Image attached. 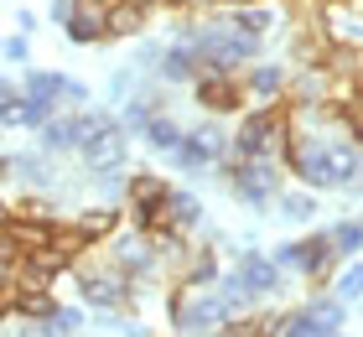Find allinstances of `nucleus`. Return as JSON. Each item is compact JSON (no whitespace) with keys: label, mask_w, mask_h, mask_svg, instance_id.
Returning a JSON list of instances; mask_svg holds the SVG:
<instances>
[{"label":"nucleus","mask_w":363,"mask_h":337,"mask_svg":"<svg viewBox=\"0 0 363 337\" xmlns=\"http://www.w3.org/2000/svg\"><path fill=\"white\" fill-rule=\"evenodd\" d=\"M333 239L327 233H311V239H301L296 244V270L301 275H311V280H327V270H333Z\"/></svg>","instance_id":"nucleus-12"},{"label":"nucleus","mask_w":363,"mask_h":337,"mask_svg":"<svg viewBox=\"0 0 363 337\" xmlns=\"http://www.w3.org/2000/svg\"><path fill=\"white\" fill-rule=\"evenodd\" d=\"M280 135H286V114L265 104V109L244 114V120L234 125V135H228V150H234V161H250V156H275Z\"/></svg>","instance_id":"nucleus-2"},{"label":"nucleus","mask_w":363,"mask_h":337,"mask_svg":"<svg viewBox=\"0 0 363 337\" xmlns=\"http://www.w3.org/2000/svg\"><path fill=\"white\" fill-rule=\"evenodd\" d=\"M333 337H342V332H333Z\"/></svg>","instance_id":"nucleus-39"},{"label":"nucleus","mask_w":363,"mask_h":337,"mask_svg":"<svg viewBox=\"0 0 363 337\" xmlns=\"http://www.w3.org/2000/svg\"><path fill=\"white\" fill-rule=\"evenodd\" d=\"M265 337H317V327H311V316L301 306V311H286L275 322H265Z\"/></svg>","instance_id":"nucleus-27"},{"label":"nucleus","mask_w":363,"mask_h":337,"mask_svg":"<svg viewBox=\"0 0 363 337\" xmlns=\"http://www.w3.org/2000/svg\"><path fill=\"white\" fill-rule=\"evenodd\" d=\"M306 316H311V327H317V337H333L348 327V301H337V296H311L306 301Z\"/></svg>","instance_id":"nucleus-13"},{"label":"nucleus","mask_w":363,"mask_h":337,"mask_svg":"<svg viewBox=\"0 0 363 337\" xmlns=\"http://www.w3.org/2000/svg\"><path fill=\"white\" fill-rule=\"evenodd\" d=\"M114 223H120V208H94V213H84L73 223V239L94 244V239H104V233H114Z\"/></svg>","instance_id":"nucleus-22"},{"label":"nucleus","mask_w":363,"mask_h":337,"mask_svg":"<svg viewBox=\"0 0 363 337\" xmlns=\"http://www.w3.org/2000/svg\"><path fill=\"white\" fill-rule=\"evenodd\" d=\"M213 280H218V249H197L187 265V291H203Z\"/></svg>","instance_id":"nucleus-26"},{"label":"nucleus","mask_w":363,"mask_h":337,"mask_svg":"<svg viewBox=\"0 0 363 337\" xmlns=\"http://www.w3.org/2000/svg\"><path fill=\"white\" fill-rule=\"evenodd\" d=\"M120 337H145V327H140V322H125V327H120Z\"/></svg>","instance_id":"nucleus-37"},{"label":"nucleus","mask_w":363,"mask_h":337,"mask_svg":"<svg viewBox=\"0 0 363 337\" xmlns=\"http://www.w3.org/2000/svg\"><path fill=\"white\" fill-rule=\"evenodd\" d=\"M182 172H218L223 156H228V135L223 125H192V130H182V145L172 150Z\"/></svg>","instance_id":"nucleus-5"},{"label":"nucleus","mask_w":363,"mask_h":337,"mask_svg":"<svg viewBox=\"0 0 363 337\" xmlns=\"http://www.w3.org/2000/svg\"><path fill=\"white\" fill-rule=\"evenodd\" d=\"M228 31H239V37H265V31L275 26V11L270 6H234V11H228V21H223Z\"/></svg>","instance_id":"nucleus-18"},{"label":"nucleus","mask_w":363,"mask_h":337,"mask_svg":"<svg viewBox=\"0 0 363 337\" xmlns=\"http://www.w3.org/2000/svg\"><path fill=\"white\" fill-rule=\"evenodd\" d=\"M167 218H172L177 228H197V223H203V202H197L192 192H177V187H172V202H167Z\"/></svg>","instance_id":"nucleus-25"},{"label":"nucleus","mask_w":363,"mask_h":337,"mask_svg":"<svg viewBox=\"0 0 363 337\" xmlns=\"http://www.w3.org/2000/svg\"><path fill=\"white\" fill-rule=\"evenodd\" d=\"M6 172L21 177V182H52V172H47V156H6Z\"/></svg>","instance_id":"nucleus-28"},{"label":"nucleus","mask_w":363,"mask_h":337,"mask_svg":"<svg viewBox=\"0 0 363 337\" xmlns=\"http://www.w3.org/2000/svg\"><path fill=\"white\" fill-rule=\"evenodd\" d=\"M104 125H114V114H104V109H78V114H52L37 135H42V145L52 150V156H68V150H84Z\"/></svg>","instance_id":"nucleus-3"},{"label":"nucleus","mask_w":363,"mask_h":337,"mask_svg":"<svg viewBox=\"0 0 363 337\" xmlns=\"http://www.w3.org/2000/svg\"><path fill=\"white\" fill-rule=\"evenodd\" d=\"M57 114V104H42V99H16V109H6V120H0V130H42L47 120Z\"/></svg>","instance_id":"nucleus-16"},{"label":"nucleus","mask_w":363,"mask_h":337,"mask_svg":"<svg viewBox=\"0 0 363 337\" xmlns=\"http://www.w3.org/2000/svg\"><path fill=\"white\" fill-rule=\"evenodd\" d=\"M78 156H84V166H89L94 177L120 172V166H125V156H130V145H125V125H120V120H114V125H104V130H99L84 150H78Z\"/></svg>","instance_id":"nucleus-8"},{"label":"nucleus","mask_w":363,"mask_h":337,"mask_svg":"<svg viewBox=\"0 0 363 337\" xmlns=\"http://www.w3.org/2000/svg\"><path fill=\"white\" fill-rule=\"evenodd\" d=\"M145 16H151V6H135V0H109V11H104V37H135V31L145 26Z\"/></svg>","instance_id":"nucleus-14"},{"label":"nucleus","mask_w":363,"mask_h":337,"mask_svg":"<svg viewBox=\"0 0 363 337\" xmlns=\"http://www.w3.org/2000/svg\"><path fill=\"white\" fill-rule=\"evenodd\" d=\"M47 327H57V332H78V327H84V311H78V306H57Z\"/></svg>","instance_id":"nucleus-31"},{"label":"nucleus","mask_w":363,"mask_h":337,"mask_svg":"<svg viewBox=\"0 0 363 337\" xmlns=\"http://www.w3.org/2000/svg\"><path fill=\"white\" fill-rule=\"evenodd\" d=\"M280 270H296V239H286V244H275V255H270Z\"/></svg>","instance_id":"nucleus-34"},{"label":"nucleus","mask_w":363,"mask_h":337,"mask_svg":"<svg viewBox=\"0 0 363 337\" xmlns=\"http://www.w3.org/2000/svg\"><path fill=\"white\" fill-rule=\"evenodd\" d=\"M333 296H337V301H358V296H363V260L342 270V280H337V291H333Z\"/></svg>","instance_id":"nucleus-30"},{"label":"nucleus","mask_w":363,"mask_h":337,"mask_svg":"<svg viewBox=\"0 0 363 337\" xmlns=\"http://www.w3.org/2000/svg\"><path fill=\"white\" fill-rule=\"evenodd\" d=\"M16 99H21V83L0 78V120H6V109H16Z\"/></svg>","instance_id":"nucleus-33"},{"label":"nucleus","mask_w":363,"mask_h":337,"mask_svg":"<svg viewBox=\"0 0 363 337\" xmlns=\"http://www.w3.org/2000/svg\"><path fill=\"white\" fill-rule=\"evenodd\" d=\"M167 202H172V187L161 177H130V218H135V228L140 233H151L161 223H172L167 218Z\"/></svg>","instance_id":"nucleus-6"},{"label":"nucleus","mask_w":363,"mask_h":337,"mask_svg":"<svg viewBox=\"0 0 363 337\" xmlns=\"http://www.w3.org/2000/svg\"><path fill=\"white\" fill-rule=\"evenodd\" d=\"M228 301L218 291H192L187 296V285L172 296V327L177 332H213V327H228Z\"/></svg>","instance_id":"nucleus-4"},{"label":"nucleus","mask_w":363,"mask_h":337,"mask_svg":"<svg viewBox=\"0 0 363 337\" xmlns=\"http://www.w3.org/2000/svg\"><path fill=\"white\" fill-rule=\"evenodd\" d=\"M218 172L228 177V192H234L244 208H255V213H265L280 197V161L275 156H250V161L218 166Z\"/></svg>","instance_id":"nucleus-1"},{"label":"nucleus","mask_w":363,"mask_h":337,"mask_svg":"<svg viewBox=\"0 0 363 337\" xmlns=\"http://www.w3.org/2000/svg\"><path fill=\"white\" fill-rule=\"evenodd\" d=\"M280 213H286L291 223H306V218L317 213V197H311V192H286V197H280Z\"/></svg>","instance_id":"nucleus-29"},{"label":"nucleus","mask_w":363,"mask_h":337,"mask_svg":"<svg viewBox=\"0 0 363 337\" xmlns=\"http://www.w3.org/2000/svg\"><path fill=\"white\" fill-rule=\"evenodd\" d=\"M327 239H333V255L337 260H358L363 255V218H342V223L327 228Z\"/></svg>","instance_id":"nucleus-21"},{"label":"nucleus","mask_w":363,"mask_h":337,"mask_svg":"<svg viewBox=\"0 0 363 337\" xmlns=\"http://www.w3.org/2000/svg\"><path fill=\"white\" fill-rule=\"evenodd\" d=\"M109 265L120 270L125 280H140L145 270H156L151 239H145V233H125V239H114V244H109Z\"/></svg>","instance_id":"nucleus-11"},{"label":"nucleus","mask_w":363,"mask_h":337,"mask_svg":"<svg viewBox=\"0 0 363 337\" xmlns=\"http://www.w3.org/2000/svg\"><path fill=\"white\" fill-rule=\"evenodd\" d=\"M244 94H255L259 104H275V99L286 94V67H275V62H255V67H250V78H244Z\"/></svg>","instance_id":"nucleus-15"},{"label":"nucleus","mask_w":363,"mask_h":337,"mask_svg":"<svg viewBox=\"0 0 363 337\" xmlns=\"http://www.w3.org/2000/svg\"><path fill=\"white\" fill-rule=\"evenodd\" d=\"M358 187H363V156H358Z\"/></svg>","instance_id":"nucleus-38"},{"label":"nucleus","mask_w":363,"mask_h":337,"mask_svg":"<svg viewBox=\"0 0 363 337\" xmlns=\"http://www.w3.org/2000/svg\"><path fill=\"white\" fill-rule=\"evenodd\" d=\"M62 83H68V73H52V67H26L21 94H26V99H42V104H62Z\"/></svg>","instance_id":"nucleus-17"},{"label":"nucleus","mask_w":363,"mask_h":337,"mask_svg":"<svg viewBox=\"0 0 363 337\" xmlns=\"http://www.w3.org/2000/svg\"><path fill=\"white\" fill-rule=\"evenodd\" d=\"M327 161H333V177H337V187H353V182H358V150H353L348 140L327 145Z\"/></svg>","instance_id":"nucleus-24"},{"label":"nucleus","mask_w":363,"mask_h":337,"mask_svg":"<svg viewBox=\"0 0 363 337\" xmlns=\"http://www.w3.org/2000/svg\"><path fill=\"white\" fill-rule=\"evenodd\" d=\"M78 291H84V301L89 306H99V311H120V306H130V280L120 275V270H94V265H84L78 270Z\"/></svg>","instance_id":"nucleus-7"},{"label":"nucleus","mask_w":363,"mask_h":337,"mask_svg":"<svg viewBox=\"0 0 363 337\" xmlns=\"http://www.w3.org/2000/svg\"><path fill=\"white\" fill-rule=\"evenodd\" d=\"M156 73L167 78V83H192L197 78V57L187 53V42H172L167 53L156 57Z\"/></svg>","instance_id":"nucleus-19"},{"label":"nucleus","mask_w":363,"mask_h":337,"mask_svg":"<svg viewBox=\"0 0 363 337\" xmlns=\"http://www.w3.org/2000/svg\"><path fill=\"white\" fill-rule=\"evenodd\" d=\"M11 218H16V213L6 208V197H0V233H6V228H11Z\"/></svg>","instance_id":"nucleus-36"},{"label":"nucleus","mask_w":363,"mask_h":337,"mask_svg":"<svg viewBox=\"0 0 363 337\" xmlns=\"http://www.w3.org/2000/svg\"><path fill=\"white\" fill-rule=\"evenodd\" d=\"M234 275L244 280L250 296H280V265L270 255H259V249H244L234 260Z\"/></svg>","instance_id":"nucleus-10"},{"label":"nucleus","mask_w":363,"mask_h":337,"mask_svg":"<svg viewBox=\"0 0 363 337\" xmlns=\"http://www.w3.org/2000/svg\"><path fill=\"white\" fill-rule=\"evenodd\" d=\"M140 135H145V145H151V150H177L182 145V125L172 120V114H151V120L140 125Z\"/></svg>","instance_id":"nucleus-23"},{"label":"nucleus","mask_w":363,"mask_h":337,"mask_svg":"<svg viewBox=\"0 0 363 337\" xmlns=\"http://www.w3.org/2000/svg\"><path fill=\"white\" fill-rule=\"evenodd\" d=\"M0 53H6V62H26V53H31L26 31H16V37H6V42H0Z\"/></svg>","instance_id":"nucleus-32"},{"label":"nucleus","mask_w":363,"mask_h":337,"mask_svg":"<svg viewBox=\"0 0 363 337\" xmlns=\"http://www.w3.org/2000/svg\"><path fill=\"white\" fill-rule=\"evenodd\" d=\"M358 78H363V73H358Z\"/></svg>","instance_id":"nucleus-40"},{"label":"nucleus","mask_w":363,"mask_h":337,"mask_svg":"<svg viewBox=\"0 0 363 337\" xmlns=\"http://www.w3.org/2000/svg\"><path fill=\"white\" fill-rule=\"evenodd\" d=\"M73 11H84V0H52V21H57V26L68 21Z\"/></svg>","instance_id":"nucleus-35"},{"label":"nucleus","mask_w":363,"mask_h":337,"mask_svg":"<svg viewBox=\"0 0 363 337\" xmlns=\"http://www.w3.org/2000/svg\"><path fill=\"white\" fill-rule=\"evenodd\" d=\"M192 99L208 114H234L244 104V83H234V73H197L192 78Z\"/></svg>","instance_id":"nucleus-9"},{"label":"nucleus","mask_w":363,"mask_h":337,"mask_svg":"<svg viewBox=\"0 0 363 337\" xmlns=\"http://www.w3.org/2000/svg\"><path fill=\"white\" fill-rule=\"evenodd\" d=\"M62 37H68L73 47H94V42H104V11H73L68 21H62Z\"/></svg>","instance_id":"nucleus-20"}]
</instances>
